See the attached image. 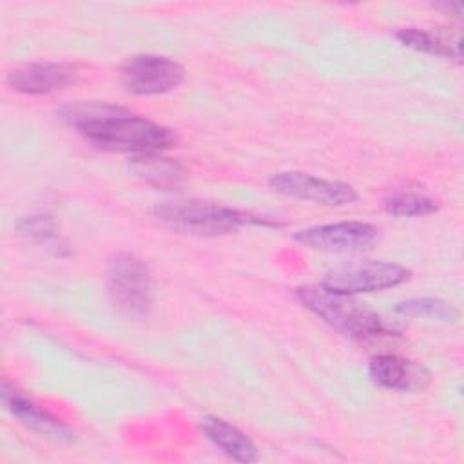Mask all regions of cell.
<instances>
[{
	"label": "cell",
	"mask_w": 464,
	"mask_h": 464,
	"mask_svg": "<svg viewBox=\"0 0 464 464\" xmlns=\"http://www.w3.org/2000/svg\"><path fill=\"white\" fill-rule=\"evenodd\" d=\"M60 118L91 143L132 156L163 152L176 143V136L165 125L103 102L67 105L60 111Z\"/></svg>",
	"instance_id": "cell-1"
},
{
	"label": "cell",
	"mask_w": 464,
	"mask_h": 464,
	"mask_svg": "<svg viewBox=\"0 0 464 464\" xmlns=\"http://www.w3.org/2000/svg\"><path fill=\"white\" fill-rule=\"evenodd\" d=\"M295 299L323 323L346 337L366 341L395 334L393 326L377 312L353 299V295L330 290L323 285L299 286Z\"/></svg>",
	"instance_id": "cell-2"
},
{
	"label": "cell",
	"mask_w": 464,
	"mask_h": 464,
	"mask_svg": "<svg viewBox=\"0 0 464 464\" xmlns=\"http://www.w3.org/2000/svg\"><path fill=\"white\" fill-rule=\"evenodd\" d=\"M152 216L165 227L190 236H223L243 225H268V221L221 203L210 201H165L152 208Z\"/></svg>",
	"instance_id": "cell-3"
},
{
	"label": "cell",
	"mask_w": 464,
	"mask_h": 464,
	"mask_svg": "<svg viewBox=\"0 0 464 464\" xmlns=\"http://www.w3.org/2000/svg\"><path fill=\"white\" fill-rule=\"evenodd\" d=\"M107 294L112 306L132 319L152 308V279L147 265L132 254H116L107 265Z\"/></svg>",
	"instance_id": "cell-4"
},
{
	"label": "cell",
	"mask_w": 464,
	"mask_h": 464,
	"mask_svg": "<svg viewBox=\"0 0 464 464\" xmlns=\"http://www.w3.org/2000/svg\"><path fill=\"white\" fill-rule=\"evenodd\" d=\"M410 274L411 272L399 263L381 259H361L328 270L321 285L348 295L372 294L406 283L410 279Z\"/></svg>",
	"instance_id": "cell-5"
},
{
	"label": "cell",
	"mask_w": 464,
	"mask_h": 464,
	"mask_svg": "<svg viewBox=\"0 0 464 464\" xmlns=\"http://www.w3.org/2000/svg\"><path fill=\"white\" fill-rule=\"evenodd\" d=\"M120 76L129 92L150 96L176 89L185 78V69L169 56L134 54L123 62Z\"/></svg>",
	"instance_id": "cell-6"
},
{
	"label": "cell",
	"mask_w": 464,
	"mask_h": 464,
	"mask_svg": "<svg viewBox=\"0 0 464 464\" xmlns=\"http://www.w3.org/2000/svg\"><path fill=\"white\" fill-rule=\"evenodd\" d=\"M272 190L304 201H314L326 207H344L357 201V192L352 185L317 178L299 170H285L272 174L268 179Z\"/></svg>",
	"instance_id": "cell-7"
},
{
	"label": "cell",
	"mask_w": 464,
	"mask_h": 464,
	"mask_svg": "<svg viewBox=\"0 0 464 464\" xmlns=\"http://www.w3.org/2000/svg\"><path fill=\"white\" fill-rule=\"evenodd\" d=\"M379 236V228L366 221H337L299 230L294 237L303 246L321 252H359Z\"/></svg>",
	"instance_id": "cell-8"
},
{
	"label": "cell",
	"mask_w": 464,
	"mask_h": 464,
	"mask_svg": "<svg viewBox=\"0 0 464 464\" xmlns=\"http://www.w3.org/2000/svg\"><path fill=\"white\" fill-rule=\"evenodd\" d=\"M80 71L69 62H34L7 74L11 89L24 94H51L76 83Z\"/></svg>",
	"instance_id": "cell-9"
},
{
	"label": "cell",
	"mask_w": 464,
	"mask_h": 464,
	"mask_svg": "<svg viewBox=\"0 0 464 464\" xmlns=\"http://www.w3.org/2000/svg\"><path fill=\"white\" fill-rule=\"evenodd\" d=\"M368 373L381 388L404 393L422 392L430 384V372L422 364L395 353H379L372 357Z\"/></svg>",
	"instance_id": "cell-10"
},
{
	"label": "cell",
	"mask_w": 464,
	"mask_h": 464,
	"mask_svg": "<svg viewBox=\"0 0 464 464\" xmlns=\"http://www.w3.org/2000/svg\"><path fill=\"white\" fill-rule=\"evenodd\" d=\"M2 402H4L5 410L18 422L27 426L29 430H33L40 435L56 439V440H69L71 439L69 428L58 417H54L45 408H42L40 404L27 399L18 390L11 388L7 382L2 384Z\"/></svg>",
	"instance_id": "cell-11"
},
{
	"label": "cell",
	"mask_w": 464,
	"mask_h": 464,
	"mask_svg": "<svg viewBox=\"0 0 464 464\" xmlns=\"http://www.w3.org/2000/svg\"><path fill=\"white\" fill-rule=\"evenodd\" d=\"M199 426H201V431L205 433V437L227 457H230L237 462L257 460L259 453H257L256 444L250 440V437H246L241 430H237L230 422H227L219 417L207 415L201 419Z\"/></svg>",
	"instance_id": "cell-12"
},
{
	"label": "cell",
	"mask_w": 464,
	"mask_h": 464,
	"mask_svg": "<svg viewBox=\"0 0 464 464\" xmlns=\"http://www.w3.org/2000/svg\"><path fill=\"white\" fill-rule=\"evenodd\" d=\"M130 169L143 181L158 188H172L181 183L185 170L172 158L163 156L161 152L152 154H136L130 158Z\"/></svg>",
	"instance_id": "cell-13"
},
{
	"label": "cell",
	"mask_w": 464,
	"mask_h": 464,
	"mask_svg": "<svg viewBox=\"0 0 464 464\" xmlns=\"http://www.w3.org/2000/svg\"><path fill=\"white\" fill-rule=\"evenodd\" d=\"M395 38L413 51L460 60V40L451 38L446 33H431L419 27H402L395 31Z\"/></svg>",
	"instance_id": "cell-14"
},
{
	"label": "cell",
	"mask_w": 464,
	"mask_h": 464,
	"mask_svg": "<svg viewBox=\"0 0 464 464\" xmlns=\"http://www.w3.org/2000/svg\"><path fill=\"white\" fill-rule=\"evenodd\" d=\"M382 207L392 216L415 218V216L433 214L439 208V203L430 194H426L420 187L406 185L392 190L384 198Z\"/></svg>",
	"instance_id": "cell-15"
},
{
	"label": "cell",
	"mask_w": 464,
	"mask_h": 464,
	"mask_svg": "<svg viewBox=\"0 0 464 464\" xmlns=\"http://www.w3.org/2000/svg\"><path fill=\"white\" fill-rule=\"evenodd\" d=\"M18 232L22 236H25L27 239L44 245L45 248H51L54 254L62 256V248H67L65 241L60 237V232L56 228V223L51 216H29L24 218L22 221H18L16 225Z\"/></svg>",
	"instance_id": "cell-16"
},
{
	"label": "cell",
	"mask_w": 464,
	"mask_h": 464,
	"mask_svg": "<svg viewBox=\"0 0 464 464\" xmlns=\"http://www.w3.org/2000/svg\"><path fill=\"white\" fill-rule=\"evenodd\" d=\"M401 315L410 317H433L444 323H455L459 319V312L448 304L446 301L435 299V297H413L408 301H402L395 308Z\"/></svg>",
	"instance_id": "cell-17"
}]
</instances>
